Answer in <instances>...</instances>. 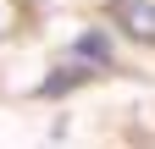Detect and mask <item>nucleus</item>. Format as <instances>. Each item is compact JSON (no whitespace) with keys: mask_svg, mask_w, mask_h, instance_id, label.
<instances>
[{"mask_svg":"<svg viewBox=\"0 0 155 149\" xmlns=\"http://www.w3.org/2000/svg\"><path fill=\"white\" fill-rule=\"evenodd\" d=\"M111 17L122 22L127 39L155 44V0H111Z\"/></svg>","mask_w":155,"mask_h":149,"instance_id":"obj_1","label":"nucleus"},{"mask_svg":"<svg viewBox=\"0 0 155 149\" xmlns=\"http://www.w3.org/2000/svg\"><path fill=\"white\" fill-rule=\"evenodd\" d=\"M72 61H83V66H111V39L105 33H78L72 39Z\"/></svg>","mask_w":155,"mask_h":149,"instance_id":"obj_2","label":"nucleus"},{"mask_svg":"<svg viewBox=\"0 0 155 149\" xmlns=\"http://www.w3.org/2000/svg\"><path fill=\"white\" fill-rule=\"evenodd\" d=\"M78 83H89V66H83V61H78V66H61V72H50L39 94H67V88H78Z\"/></svg>","mask_w":155,"mask_h":149,"instance_id":"obj_3","label":"nucleus"}]
</instances>
